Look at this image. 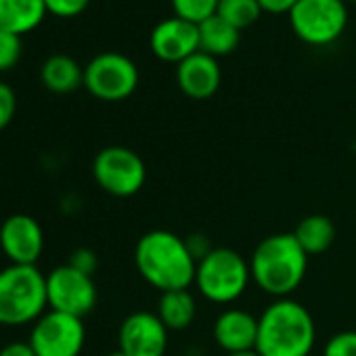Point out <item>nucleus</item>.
I'll return each instance as SVG.
<instances>
[{
  "mask_svg": "<svg viewBox=\"0 0 356 356\" xmlns=\"http://www.w3.org/2000/svg\"><path fill=\"white\" fill-rule=\"evenodd\" d=\"M134 264L140 277L161 293L189 289V285L195 283L197 260L193 258L187 239L163 229L149 231L138 239Z\"/></svg>",
  "mask_w": 356,
  "mask_h": 356,
  "instance_id": "nucleus-1",
  "label": "nucleus"
},
{
  "mask_svg": "<svg viewBox=\"0 0 356 356\" xmlns=\"http://www.w3.org/2000/svg\"><path fill=\"white\" fill-rule=\"evenodd\" d=\"M314 339L312 314L296 300L281 298L258 316L256 352L260 356H308Z\"/></svg>",
  "mask_w": 356,
  "mask_h": 356,
  "instance_id": "nucleus-2",
  "label": "nucleus"
},
{
  "mask_svg": "<svg viewBox=\"0 0 356 356\" xmlns=\"http://www.w3.org/2000/svg\"><path fill=\"white\" fill-rule=\"evenodd\" d=\"M308 254L300 248L291 233L264 237L250 260L252 279L256 285L275 298H287L300 287L306 277Z\"/></svg>",
  "mask_w": 356,
  "mask_h": 356,
  "instance_id": "nucleus-3",
  "label": "nucleus"
},
{
  "mask_svg": "<svg viewBox=\"0 0 356 356\" xmlns=\"http://www.w3.org/2000/svg\"><path fill=\"white\" fill-rule=\"evenodd\" d=\"M47 310V275L38 266L9 264L0 270V325H34Z\"/></svg>",
  "mask_w": 356,
  "mask_h": 356,
  "instance_id": "nucleus-4",
  "label": "nucleus"
},
{
  "mask_svg": "<svg viewBox=\"0 0 356 356\" xmlns=\"http://www.w3.org/2000/svg\"><path fill=\"white\" fill-rule=\"evenodd\" d=\"M252 279L250 262L231 248H214L197 262L195 285L214 304H231L243 296Z\"/></svg>",
  "mask_w": 356,
  "mask_h": 356,
  "instance_id": "nucleus-5",
  "label": "nucleus"
},
{
  "mask_svg": "<svg viewBox=\"0 0 356 356\" xmlns=\"http://www.w3.org/2000/svg\"><path fill=\"white\" fill-rule=\"evenodd\" d=\"M287 17L293 34L310 47H327L348 28L346 0H298Z\"/></svg>",
  "mask_w": 356,
  "mask_h": 356,
  "instance_id": "nucleus-6",
  "label": "nucleus"
},
{
  "mask_svg": "<svg viewBox=\"0 0 356 356\" xmlns=\"http://www.w3.org/2000/svg\"><path fill=\"white\" fill-rule=\"evenodd\" d=\"M92 176L105 193L113 197H132L145 187L147 165L136 151L111 145L97 153L92 161Z\"/></svg>",
  "mask_w": 356,
  "mask_h": 356,
  "instance_id": "nucleus-7",
  "label": "nucleus"
},
{
  "mask_svg": "<svg viewBox=\"0 0 356 356\" xmlns=\"http://www.w3.org/2000/svg\"><path fill=\"white\" fill-rule=\"evenodd\" d=\"M136 63L122 53H101L84 67V88L99 101L118 103L128 99L138 86Z\"/></svg>",
  "mask_w": 356,
  "mask_h": 356,
  "instance_id": "nucleus-8",
  "label": "nucleus"
},
{
  "mask_svg": "<svg viewBox=\"0 0 356 356\" xmlns=\"http://www.w3.org/2000/svg\"><path fill=\"white\" fill-rule=\"evenodd\" d=\"M36 356H80L86 341L84 321L65 312L47 310L30 331Z\"/></svg>",
  "mask_w": 356,
  "mask_h": 356,
  "instance_id": "nucleus-9",
  "label": "nucleus"
},
{
  "mask_svg": "<svg viewBox=\"0 0 356 356\" xmlns=\"http://www.w3.org/2000/svg\"><path fill=\"white\" fill-rule=\"evenodd\" d=\"M47 298L49 310L84 318L97 306V285L92 275L61 264L47 275Z\"/></svg>",
  "mask_w": 356,
  "mask_h": 356,
  "instance_id": "nucleus-10",
  "label": "nucleus"
},
{
  "mask_svg": "<svg viewBox=\"0 0 356 356\" xmlns=\"http://www.w3.org/2000/svg\"><path fill=\"white\" fill-rule=\"evenodd\" d=\"M0 250L11 264L36 266L44 252V231L30 214H11L0 225Z\"/></svg>",
  "mask_w": 356,
  "mask_h": 356,
  "instance_id": "nucleus-11",
  "label": "nucleus"
},
{
  "mask_svg": "<svg viewBox=\"0 0 356 356\" xmlns=\"http://www.w3.org/2000/svg\"><path fill=\"white\" fill-rule=\"evenodd\" d=\"M118 346L126 356H163L168 348V327L157 312H132L120 325Z\"/></svg>",
  "mask_w": 356,
  "mask_h": 356,
  "instance_id": "nucleus-12",
  "label": "nucleus"
},
{
  "mask_svg": "<svg viewBox=\"0 0 356 356\" xmlns=\"http://www.w3.org/2000/svg\"><path fill=\"white\" fill-rule=\"evenodd\" d=\"M149 47L159 61L178 65L200 51V28L176 15L168 17L153 28Z\"/></svg>",
  "mask_w": 356,
  "mask_h": 356,
  "instance_id": "nucleus-13",
  "label": "nucleus"
},
{
  "mask_svg": "<svg viewBox=\"0 0 356 356\" xmlns=\"http://www.w3.org/2000/svg\"><path fill=\"white\" fill-rule=\"evenodd\" d=\"M222 82V70L216 57L197 51L176 65V84L183 95L195 101L210 99L218 92Z\"/></svg>",
  "mask_w": 356,
  "mask_h": 356,
  "instance_id": "nucleus-14",
  "label": "nucleus"
},
{
  "mask_svg": "<svg viewBox=\"0 0 356 356\" xmlns=\"http://www.w3.org/2000/svg\"><path fill=\"white\" fill-rule=\"evenodd\" d=\"M212 333H214V341L227 354L256 350L258 316H254L241 308H229L216 318Z\"/></svg>",
  "mask_w": 356,
  "mask_h": 356,
  "instance_id": "nucleus-15",
  "label": "nucleus"
},
{
  "mask_svg": "<svg viewBox=\"0 0 356 356\" xmlns=\"http://www.w3.org/2000/svg\"><path fill=\"white\" fill-rule=\"evenodd\" d=\"M40 80L55 95H70L84 86V67L70 55H51L40 67Z\"/></svg>",
  "mask_w": 356,
  "mask_h": 356,
  "instance_id": "nucleus-16",
  "label": "nucleus"
},
{
  "mask_svg": "<svg viewBox=\"0 0 356 356\" xmlns=\"http://www.w3.org/2000/svg\"><path fill=\"white\" fill-rule=\"evenodd\" d=\"M47 13L44 0H0V28L24 36L36 30Z\"/></svg>",
  "mask_w": 356,
  "mask_h": 356,
  "instance_id": "nucleus-17",
  "label": "nucleus"
},
{
  "mask_svg": "<svg viewBox=\"0 0 356 356\" xmlns=\"http://www.w3.org/2000/svg\"><path fill=\"white\" fill-rule=\"evenodd\" d=\"M291 235L296 237V241L308 256H318V254H325L333 245L337 231L329 216L310 214L298 222Z\"/></svg>",
  "mask_w": 356,
  "mask_h": 356,
  "instance_id": "nucleus-18",
  "label": "nucleus"
},
{
  "mask_svg": "<svg viewBox=\"0 0 356 356\" xmlns=\"http://www.w3.org/2000/svg\"><path fill=\"white\" fill-rule=\"evenodd\" d=\"M200 51L208 53L212 57H225L231 55L241 40V32L233 28L229 22H225L220 15H212L200 26Z\"/></svg>",
  "mask_w": 356,
  "mask_h": 356,
  "instance_id": "nucleus-19",
  "label": "nucleus"
},
{
  "mask_svg": "<svg viewBox=\"0 0 356 356\" xmlns=\"http://www.w3.org/2000/svg\"><path fill=\"white\" fill-rule=\"evenodd\" d=\"M197 314L195 298L189 293V289H174L163 291L157 306V316L168 327V331H181L187 329Z\"/></svg>",
  "mask_w": 356,
  "mask_h": 356,
  "instance_id": "nucleus-20",
  "label": "nucleus"
},
{
  "mask_svg": "<svg viewBox=\"0 0 356 356\" xmlns=\"http://www.w3.org/2000/svg\"><path fill=\"white\" fill-rule=\"evenodd\" d=\"M262 13L264 11L258 0H220L218 11H216V15H220L225 22H229L239 32L254 26Z\"/></svg>",
  "mask_w": 356,
  "mask_h": 356,
  "instance_id": "nucleus-21",
  "label": "nucleus"
},
{
  "mask_svg": "<svg viewBox=\"0 0 356 356\" xmlns=\"http://www.w3.org/2000/svg\"><path fill=\"white\" fill-rule=\"evenodd\" d=\"M170 5L176 17L200 26L208 17L216 15L220 0H170Z\"/></svg>",
  "mask_w": 356,
  "mask_h": 356,
  "instance_id": "nucleus-22",
  "label": "nucleus"
},
{
  "mask_svg": "<svg viewBox=\"0 0 356 356\" xmlns=\"http://www.w3.org/2000/svg\"><path fill=\"white\" fill-rule=\"evenodd\" d=\"M22 36L0 28V72L13 70L22 59Z\"/></svg>",
  "mask_w": 356,
  "mask_h": 356,
  "instance_id": "nucleus-23",
  "label": "nucleus"
},
{
  "mask_svg": "<svg viewBox=\"0 0 356 356\" xmlns=\"http://www.w3.org/2000/svg\"><path fill=\"white\" fill-rule=\"evenodd\" d=\"M323 356H356V331H339L325 343Z\"/></svg>",
  "mask_w": 356,
  "mask_h": 356,
  "instance_id": "nucleus-24",
  "label": "nucleus"
},
{
  "mask_svg": "<svg viewBox=\"0 0 356 356\" xmlns=\"http://www.w3.org/2000/svg\"><path fill=\"white\" fill-rule=\"evenodd\" d=\"M44 5L51 15L70 19L84 13L90 5V0H44Z\"/></svg>",
  "mask_w": 356,
  "mask_h": 356,
  "instance_id": "nucleus-25",
  "label": "nucleus"
},
{
  "mask_svg": "<svg viewBox=\"0 0 356 356\" xmlns=\"http://www.w3.org/2000/svg\"><path fill=\"white\" fill-rule=\"evenodd\" d=\"M15 111H17V95L7 82L0 80V130H5L13 122Z\"/></svg>",
  "mask_w": 356,
  "mask_h": 356,
  "instance_id": "nucleus-26",
  "label": "nucleus"
},
{
  "mask_svg": "<svg viewBox=\"0 0 356 356\" xmlns=\"http://www.w3.org/2000/svg\"><path fill=\"white\" fill-rule=\"evenodd\" d=\"M67 264L74 266V268H78V270H82V273H86V275H95V270L99 266V260H97V254L92 250L78 248V250L72 252V258H70Z\"/></svg>",
  "mask_w": 356,
  "mask_h": 356,
  "instance_id": "nucleus-27",
  "label": "nucleus"
},
{
  "mask_svg": "<svg viewBox=\"0 0 356 356\" xmlns=\"http://www.w3.org/2000/svg\"><path fill=\"white\" fill-rule=\"evenodd\" d=\"M264 13L270 15H289V11L296 7L298 0H258Z\"/></svg>",
  "mask_w": 356,
  "mask_h": 356,
  "instance_id": "nucleus-28",
  "label": "nucleus"
},
{
  "mask_svg": "<svg viewBox=\"0 0 356 356\" xmlns=\"http://www.w3.org/2000/svg\"><path fill=\"white\" fill-rule=\"evenodd\" d=\"M0 356H36V352L30 341H11L0 350Z\"/></svg>",
  "mask_w": 356,
  "mask_h": 356,
  "instance_id": "nucleus-29",
  "label": "nucleus"
},
{
  "mask_svg": "<svg viewBox=\"0 0 356 356\" xmlns=\"http://www.w3.org/2000/svg\"><path fill=\"white\" fill-rule=\"evenodd\" d=\"M227 356H260L256 350H250V352H237V354H227Z\"/></svg>",
  "mask_w": 356,
  "mask_h": 356,
  "instance_id": "nucleus-30",
  "label": "nucleus"
},
{
  "mask_svg": "<svg viewBox=\"0 0 356 356\" xmlns=\"http://www.w3.org/2000/svg\"><path fill=\"white\" fill-rule=\"evenodd\" d=\"M107 356H126V354H124L122 350H115V352H109Z\"/></svg>",
  "mask_w": 356,
  "mask_h": 356,
  "instance_id": "nucleus-31",
  "label": "nucleus"
},
{
  "mask_svg": "<svg viewBox=\"0 0 356 356\" xmlns=\"http://www.w3.org/2000/svg\"><path fill=\"white\" fill-rule=\"evenodd\" d=\"M348 3H356V0H348Z\"/></svg>",
  "mask_w": 356,
  "mask_h": 356,
  "instance_id": "nucleus-32",
  "label": "nucleus"
}]
</instances>
